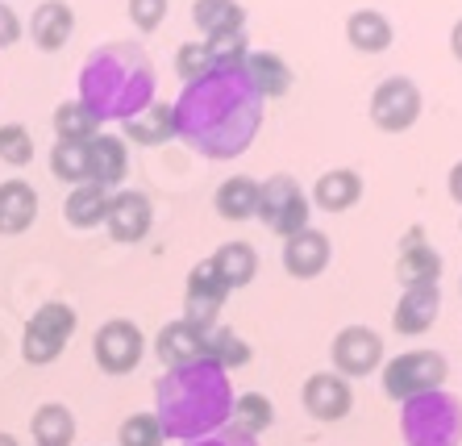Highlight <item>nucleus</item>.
Returning a JSON list of instances; mask_svg holds the SVG:
<instances>
[{
    "mask_svg": "<svg viewBox=\"0 0 462 446\" xmlns=\"http://www.w3.org/2000/svg\"><path fill=\"white\" fill-rule=\"evenodd\" d=\"M79 105L97 121H129L134 113L154 105V63L146 46H97L79 67Z\"/></svg>",
    "mask_w": 462,
    "mask_h": 446,
    "instance_id": "obj_3",
    "label": "nucleus"
},
{
    "mask_svg": "<svg viewBox=\"0 0 462 446\" xmlns=\"http://www.w3.org/2000/svg\"><path fill=\"white\" fill-rule=\"evenodd\" d=\"M0 446H22V442H17L13 434H5V430H0Z\"/></svg>",
    "mask_w": 462,
    "mask_h": 446,
    "instance_id": "obj_43",
    "label": "nucleus"
},
{
    "mask_svg": "<svg viewBox=\"0 0 462 446\" xmlns=\"http://www.w3.org/2000/svg\"><path fill=\"white\" fill-rule=\"evenodd\" d=\"M300 401L317 422H342L355 409V392H350V380L337 371H312L300 388Z\"/></svg>",
    "mask_w": 462,
    "mask_h": 446,
    "instance_id": "obj_12",
    "label": "nucleus"
},
{
    "mask_svg": "<svg viewBox=\"0 0 462 446\" xmlns=\"http://www.w3.org/2000/svg\"><path fill=\"white\" fill-rule=\"evenodd\" d=\"M0 159H5L9 167H25L33 159V134L25 130L22 121L0 125Z\"/></svg>",
    "mask_w": 462,
    "mask_h": 446,
    "instance_id": "obj_36",
    "label": "nucleus"
},
{
    "mask_svg": "<svg viewBox=\"0 0 462 446\" xmlns=\"http://www.w3.org/2000/svg\"><path fill=\"white\" fill-rule=\"evenodd\" d=\"M183 446H258V438L242 434V430H234V425H221V430H213V434L192 438V442H183Z\"/></svg>",
    "mask_w": 462,
    "mask_h": 446,
    "instance_id": "obj_39",
    "label": "nucleus"
},
{
    "mask_svg": "<svg viewBox=\"0 0 462 446\" xmlns=\"http://www.w3.org/2000/svg\"><path fill=\"white\" fill-rule=\"evenodd\" d=\"M450 376V363L441 350H404L383 363V392L392 401H412L420 392H438Z\"/></svg>",
    "mask_w": 462,
    "mask_h": 446,
    "instance_id": "obj_6",
    "label": "nucleus"
},
{
    "mask_svg": "<svg viewBox=\"0 0 462 446\" xmlns=\"http://www.w3.org/2000/svg\"><path fill=\"white\" fill-rule=\"evenodd\" d=\"M229 288L221 280H217L213 263H196L192 272H188V293H183V321H192V326L208 330L217 326V313H221V305H226Z\"/></svg>",
    "mask_w": 462,
    "mask_h": 446,
    "instance_id": "obj_13",
    "label": "nucleus"
},
{
    "mask_svg": "<svg viewBox=\"0 0 462 446\" xmlns=\"http://www.w3.org/2000/svg\"><path fill=\"white\" fill-rule=\"evenodd\" d=\"M175 109V138H183L205 159H237L263 125L258 97L242 67H213L208 76L183 84Z\"/></svg>",
    "mask_w": 462,
    "mask_h": 446,
    "instance_id": "obj_1",
    "label": "nucleus"
},
{
    "mask_svg": "<svg viewBox=\"0 0 462 446\" xmlns=\"http://www.w3.org/2000/svg\"><path fill=\"white\" fill-rule=\"evenodd\" d=\"M396 275L404 288H417V283H438L441 280V251L425 238V229L412 226L404 238H400V255H396Z\"/></svg>",
    "mask_w": 462,
    "mask_h": 446,
    "instance_id": "obj_15",
    "label": "nucleus"
},
{
    "mask_svg": "<svg viewBox=\"0 0 462 446\" xmlns=\"http://www.w3.org/2000/svg\"><path fill=\"white\" fill-rule=\"evenodd\" d=\"M420 117V88L409 76H387L371 92V121L383 134H404Z\"/></svg>",
    "mask_w": 462,
    "mask_h": 446,
    "instance_id": "obj_9",
    "label": "nucleus"
},
{
    "mask_svg": "<svg viewBox=\"0 0 462 446\" xmlns=\"http://www.w3.org/2000/svg\"><path fill=\"white\" fill-rule=\"evenodd\" d=\"M329 359H334V371L346 376V380H363L383 363V338L371 326H346L337 330L334 347H329Z\"/></svg>",
    "mask_w": 462,
    "mask_h": 446,
    "instance_id": "obj_10",
    "label": "nucleus"
},
{
    "mask_svg": "<svg viewBox=\"0 0 462 446\" xmlns=\"http://www.w3.org/2000/svg\"><path fill=\"white\" fill-rule=\"evenodd\" d=\"M192 22H196V30L205 33V38H213V33L246 30V9H242L237 0H196Z\"/></svg>",
    "mask_w": 462,
    "mask_h": 446,
    "instance_id": "obj_29",
    "label": "nucleus"
},
{
    "mask_svg": "<svg viewBox=\"0 0 462 446\" xmlns=\"http://www.w3.org/2000/svg\"><path fill=\"white\" fill-rule=\"evenodd\" d=\"M234 409V384L229 371L213 359H196L188 367H171L154 380V417L162 425V438H205L221 425H229Z\"/></svg>",
    "mask_w": 462,
    "mask_h": 446,
    "instance_id": "obj_2",
    "label": "nucleus"
},
{
    "mask_svg": "<svg viewBox=\"0 0 462 446\" xmlns=\"http://www.w3.org/2000/svg\"><path fill=\"white\" fill-rule=\"evenodd\" d=\"M146 355V338L129 317H113L92 334V359L105 376H129Z\"/></svg>",
    "mask_w": 462,
    "mask_h": 446,
    "instance_id": "obj_8",
    "label": "nucleus"
},
{
    "mask_svg": "<svg viewBox=\"0 0 462 446\" xmlns=\"http://www.w3.org/2000/svg\"><path fill=\"white\" fill-rule=\"evenodd\" d=\"M54 134L59 142H92L100 134V121L79 105V100H63L59 109H54Z\"/></svg>",
    "mask_w": 462,
    "mask_h": 446,
    "instance_id": "obj_32",
    "label": "nucleus"
},
{
    "mask_svg": "<svg viewBox=\"0 0 462 446\" xmlns=\"http://www.w3.org/2000/svg\"><path fill=\"white\" fill-rule=\"evenodd\" d=\"M108 196H113V192H105V188H97V184L71 188V192H67V200H63L67 226H71V229H97V226H105Z\"/></svg>",
    "mask_w": 462,
    "mask_h": 446,
    "instance_id": "obj_27",
    "label": "nucleus"
},
{
    "mask_svg": "<svg viewBox=\"0 0 462 446\" xmlns=\"http://www.w3.org/2000/svg\"><path fill=\"white\" fill-rule=\"evenodd\" d=\"M334 259V246H329V234L325 229L304 226L300 234L283 238V272L291 280H317V275L329 267Z\"/></svg>",
    "mask_w": 462,
    "mask_h": 446,
    "instance_id": "obj_14",
    "label": "nucleus"
},
{
    "mask_svg": "<svg viewBox=\"0 0 462 446\" xmlns=\"http://www.w3.org/2000/svg\"><path fill=\"white\" fill-rule=\"evenodd\" d=\"M76 33V13L67 0H42L30 17V38L38 51H63L67 38Z\"/></svg>",
    "mask_w": 462,
    "mask_h": 446,
    "instance_id": "obj_19",
    "label": "nucleus"
},
{
    "mask_svg": "<svg viewBox=\"0 0 462 446\" xmlns=\"http://www.w3.org/2000/svg\"><path fill=\"white\" fill-rule=\"evenodd\" d=\"M162 17H167V0H129V22H134V30L154 33L162 25Z\"/></svg>",
    "mask_w": 462,
    "mask_h": 446,
    "instance_id": "obj_38",
    "label": "nucleus"
},
{
    "mask_svg": "<svg viewBox=\"0 0 462 446\" xmlns=\"http://www.w3.org/2000/svg\"><path fill=\"white\" fill-rule=\"evenodd\" d=\"M258 180H250V175H229L226 184L217 188L213 205H217V218L226 221H246L258 213Z\"/></svg>",
    "mask_w": 462,
    "mask_h": 446,
    "instance_id": "obj_28",
    "label": "nucleus"
},
{
    "mask_svg": "<svg viewBox=\"0 0 462 446\" xmlns=\"http://www.w3.org/2000/svg\"><path fill=\"white\" fill-rule=\"evenodd\" d=\"M30 434H33V446H71L76 442V413L59 401L42 404L30 417Z\"/></svg>",
    "mask_w": 462,
    "mask_h": 446,
    "instance_id": "obj_26",
    "label": "nucleus"
},
{
    "mask_svg": "<svg viewBox=\"0 0 462 446\" xmlns=\"http://www.w3.org/2000/svg\"><path fill=\"white\" fill-rule=\"evenodd\" d=\"M121 134L134 146H162L167 138H175V109L171 105H146L142 113H134L129 121H121Z\"/></svg>",
    "mask_w": 462,
    "mask_h": 446,
    "instance_id": "obj_23",
    "label": "nucleus"
},
{
    "mask_svg": "<svg viewBox=\"0 0 462 446\" xmlns=\"http://www.w3.org/2000/svg\"><path fill=\"white\" fill-rule=\"evenodd\" d=\"M162 425L154 413H129L117 430V446H162Z\"/></svg>",
    "mask_w": 462,
    "mask_h": 446,
    "instance_id": "obj_35",
    "label": "nucleus"
},
{
    "mask_svg": "<svg viewBox=\"0 0 462 446\" xmlns=\"http://www.w3.org/2000/svg\"><path fill=\"white\" fill-rule=\"evenodd\" d=\"M205 51H208V59H213V67H242V59L250 55L246 30L213 33V38H205Z\"/></svg>",
    "mask_w": 462,
    "mask_h": 446,
    "instance_id": "obj_34",
    "label": "nucleus"
},
{
    "mask_svg": "<svg viewBox=\"0 0 462 446\" xmlns=\"http://www.w3.org/2000/svg\"><path fill=\"white\" fill-rule=\"evenodd\" d=\"M38 218V192H33L30 180H5L0 184V234L5 238H17L33 226Z\"/></svg>",
    "mask_w": 462,
    "mask_h": 446,
    "instance_id": "obj_20",
    "label": "nucleus"
},
{
    "mask_svg": "<svg viewBox=\"0 0 462 446\" xmlns=\"http://www.w3.org/2000/svg\"><path fill=\"white\" fill-rule=\"evenodd\" d=\"M125 175H129L125 138H117V134H97V138L88 142V184L113 192L117 184H125Z\"/></svg>",
    "mask_w": 462,
    "mask_h": 446,
    "instance_id": "obj_16",
    "label": "nucleus"
},
{
    "mask_svg": "<svg viewBox=\"0 0 462 446\" xmlns=\"http://www.w3.org/2000/svg\"><path fill=\"white\" fill-rule=\"evenodd\" d=\"M400 434L409 446H462V401L450 392H420L400 409Z\"/></svg>",
    "mask_w": 462,
    "mask_h": 446,
    "instance_id": "obj_4",
    "label": "nucleus"
},
{
    "mask_svg": "<svg viewBox=\"0 0 462 446\" xmlns=\"http://www.w3.org/2000/svg\"><path fill=\"white\" fill-rule=\"evenodd\" d=\"M51 172L63 184H88V142H54Z\"/></svg>",
    "mask_w": 462,
    "mask_h": 446,
    "instance_id": "obj_33",
    "label": "nucleus"
},
{
    "mask_svg": "<svg viewBox=\"0 0 462 446\" xmlns=\"http://www.w3.org/2000/svg\"><path fill=\"white\" fill-rule=\"evenodd\" d=\"M450 196H454V200H458V205H462V159L450 167Z\"/></svg>",
    "mask_w": 462,
    "mask_h": 446,
    "instance_id": "obj_41",
    "label": "nucleus"
},
{
    "mask_svg": "<svg viewBox=\"0 0 462 446\" xmlns=\"http://www.w3.org/2000/svg\"><path fill=\"white\" fill-rule=\"evenodd\" d=\"M450 51H454V59L462 63V17L454 22V30H450Z\"/></svg>",
    "mask_w": 462,
    "mask_h": 446,
    "instance_id": "obj_42",
    "label": "nucleus"
},
{
    "mask_svg": "<svg viewBox=\"0 0 462 446\" xmlns=\"http://www.w3.org/2000/svg\"><path fill=\"white\" fill-rule=\"evenodd\" d=\"M358 196H363V175H358L355 167H334V172H325L321 180L312 184V200H317V209H325V213L355 209Z\"/></svg>",
    "mask_w": 462,
    "mask_h": 446,
    "instance_id": "obj_22",
    "label": "nucleus"
},
{
    "mask_svg": "<svg viewBox=\"0 0 462 446\" xmlns=\"http://www.w3.org/2000/svg\"><path fill=\"white\" fill-rule=\"evenodd\" d=\"M154 226V205L151 196L138 188H117L108 196V213H105V229L113 242H142Z\"/></svg>",
    "mask_w": 462,
    "mask_h": 446,
    "instance_id": "obj_11",
    "label": "nucleus"
},
{
    "mask_svg": "<svg viewBox=\"0 0 462 446\" xmlns=\"http://www.w3.org/2000/svg\"><path fill=\"white\" fill-rule=\"evenodd\" d=\"M22 38V22H17V13L9 5H0V46H13Z\"/></svg>",
    "mask_w": 462,
    "mask_h": 446,
    "instance_id": "obj_40",
    "label": "nucleus"
},
{
    "mask_svg": "<svg viewBox=\"0 0 462 446\" xmlns=\"http://www.w3.org/2000/svg\"><path fill=\"white\" fill-rule=\"evenodd\" d=\"M229 425L242 430V434H250V438H258L263 430L275 425V404H271L263 392H242L234 401V409H229Z\"/></svg>",
    "mask_w": 462,
    "mask_h": 446,
    "instance_id": "obj_30",
    "label": "nucleus"
},
{
    "mask_svg": "<svg viewBox=\"0 0 462 446\" xmlns=\"http://www.w3.org/2000/svg\"><path fill=\"white\" fill-rule=\"evenodd\" d=\"M271 234H280V238H291V234H300L309 226V196L300 192V184L291 180V175H271L267 184L258 188V213H254Z\"/></svg>",
    "mask_w": 462,
    "mask_h": 446,
    "instance_id": "obj_7",
    "label": "nucleus"
},
{
    "mask_svg": "<svg viewBox=\"0 0 462 446\" xmlns=\"http://www.w3.org/2000/svg\"><path fill=\"white\" fill-rule=\"evenodd\" d=\"M205 359H213L217 367H246L250 363V342L242 334H234L229 326H208L205 330Z\"/></svg>",
    "mask_w": 462,
    "mask_h": 446,
    "instance_id": "obj_31",
    "label": "nucleus"
},
{
    "mask_svg": "<svg viewBox=\"0 0 462 446\" xmlns=\"http://www.w3.org/2000/svg\"><path fill=\"white\" fill-rule=\"evenodd\" d=\"M438 313H441V288L438 283H417V288H404V296L396 301L392 326H396V334L417 338L438 321Z\"/></svg>",
    "mask_w": 462,
    "mask_h": 446,
    "instance_id": "obj_17",
    "label": "nucleus"
},
{
    "mask_svg": "<svg viewBox=\"0 0 462 446\" xmlns=\"http://www.w3.org/2000/svg\"><path fill=\"white\" fill-rule=\"evenodd\" d=\"M79 317L67 301H46V305L33 309V317L25 321L22 334V359L30 367H46L67 350V342L76 338Z\"/></svg>",
    "mask_w": 462,
    "mask_h": 446,
    "instance_id": "obj_5",
    "label": "nucleus"
},
{
    "mask_svg": "<svg viewBox=\"0 0 462 446\" xmlns=\"http://www.w3.org/2000/svg\"><path fill=\"white\" fill-rule=\"evenodd\" d=\"M346 42L355 46L358 55H383L392 46V22L379 9H358L346 17Z\"/></svg>",
    "mask_w": 462,
    "mask_h": 446,
    "instance_id": "obj_24",
    "label": "nucleus"
},
{
    "mask_svg": "<svg viewBox=\"0 0 462 446\" xmlns=\"http://www.w3.org/2000/svg\"><path fill=\"white\" fill-rule=\"evenodd\" d=\"M175 71H180V79H188V84L208 76V71H213V59H208L205 42H183L180 51H175Z\"/></svg>",
    "mask_w": 462,
    "mask_h": 446,
    "instance_id": "obj_37",
    "label": "nucleus"
},
{
    "mask_svg": "<svg viewBox=\"0 0 462 446\" xmlns=\"http://www.w3.org/2000/svg\"><path fill=\"white\" fill-rule=\"evenodd\" d=\"M242 76L250 79V88L263 100H280V97H288V88H291V67L280 55H271V51H254V55L242 59Z\"/></svg>",
    "mask_w": 462,
    "mask_h": 446,
    "instance_id": "obj_21",
    "label": "nucleus"
},
{
    "mask_svg": "<svg viewBox=\"0 0 462 446\" xmlns=\"http://www.w3.org/2000/svg\"><path fill=\"white\" fill-rule=\"evenodd\" d=\"M208 263H213L217 280L226 283L229 293L246 288V283L254 280V272H258V255H254L250 242H226V246H217V255Z\"/></svg>",
    "mask_w": 462,
    "mask_h": 446,
    "instance_id": "obj_25",
    "label": "nucleus"
},
{
    "mask_svg": "<svg viewBox=\"0 0 462 446\" xmlns=\"http://www.w3.org/2000/svg\"><path fill=\"white\" fill-rule=\"evenodd\" d=\"M154 355H159V363L167 371L205 359V330L192 326V321H183V317L180 321H167V326L159 330V338H154Z\"/></svg>",
    "mask_w": 462,
    "mask_h": 446,
    "instance_id": "obj_18",
    "label": "nucleus"
}]
</instances>
